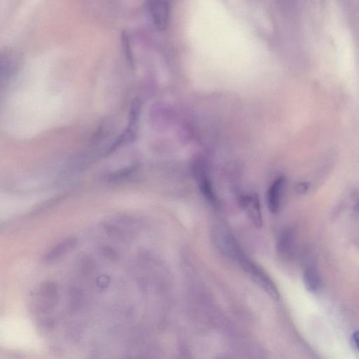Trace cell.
<instances>
[{
  "label": "cell",
  "instance_id": "obj_1",
  "mask_svg": "<svg viewBox=\"0 0 359 359\" xmlns=\"http://www.w3.org/2000/svg\"><path fill=\"white\" fill-rule=\"evenodd\" d=\"M234 260L238 262L244 271L249 275L250 278L256 284L259 285L271 298L279 299V290L272 279L264 269L244 254L242 250L241 249L237 252Z\"/></svg>",
  "mask_w": 359,
  "mask_h": 359
},
{
  "label": "cell",
  "instance_id": "obj_2",
  "mask_svg": "<svg viewBox=\"0 0 359 359\" xmlns=\"http://www.w3.org/2000/svg\"><path fill=\"white\" fill-rule=\"evenodd\" d=\"M148 10L152 20L157 29H166L170 17L168 0H147Z\"/></svg>",
  "mask_w": 359,
  "mask_h": 359
},
{
  "label": "cell",
  "instance_id": "obj_3",
  "mask_svg": "<svg viewBox=\"0 0 359 359\" xmlns=\"http://www.w3.org/2000/svg\"><path fill=\"white\" fill-rule=\"evenodd\" d=\"M241 204L246 208L254 225L258 228L262 227L263 220L258 196L254 193L243 197L241 199Z\"/></svg>",
  "mask_w": 359,
  "mask_h": 359
},
{
  "label": "cell",
  "instance_id": "obj_4",
  "mask_svg": "<svg viewBox=\"0 0 359 359\" xmlns=\"http://www.w3.org/2000/svg\"><path fill=\"white\" fill-rule=\"evenodd\" d=\"M39 295L40 298L39 309L43 312L51 310L58 302V287L54 283H47L41 286Z\"/></svg>",
  "mask_w": 359,
  "mask_h": 359
},
{
  "label": "cell",
  "instance_id": "obj_5",
  "mask_svg": "<svg viewBox=\"0 0 359 359\" xmlns=\"http://www.w3.org/2000/svg\"><path fill=\"white\" fill-rule=\"evenodd\" d=\"M285 178L280 177L273 181L267 193V205L271 214H277L280 208L281 200L284 189Z\"/></svg>",
  "mask_w": 359,
  "mask_h": 359
},
{
  "label": "cell",
  "instance_id": "obj_6",
  "mask_svg": "<svg viewBox=\"0 0 359 359\" xmlns=\"http://www.w3.org/2000/svg\"><path fill=\"white\" fill-rule=\"evenodd\" d=\"M77 239L75 237H69L57 244L52 249L49 250L44 258L46 263H52L62 257L68 252L73 250L77 245Z\"/></svg>",
  "mask_w": 359,
  "mask_h": 359
},
{
  "label": "cell",
  "instance_id": "obj_7",
  "mask_svg": "<svg viewBox=\"0 0 359 359\" xmlns=\"http://www.w3.org/2000/svg\"><path fill=\"white\" fill-rule=\"evenodd\" d=\"M303 282L306 289L310 292H316L320 289L322 281L318 269L314 265H309L304 271Z\"/></svg>",
  "mask_w": 359,
  "mask_h": 359
},
{
  "label": "cell",
  "instance_id": "obj_8",
  "mask_svg": "<svg viewBox=\"0 0 359 359\" xmlns=\"http://www.w3.org/2000/svg\"><path fill=\"white\" fill-rule=\"evenodd\" d=\"M198 178L199 187H200L201 193L210 202L215 204L216 201V196L214 195L212 185L207 178L206 174L204 173H201L200 175H199Z\"/></svg>",
  "mask_w": 359,
  "mask_h": 359
},
{
  "label": "cell",
  "instance_id": "obj_9",
  "mask_svg": "<svg viewBox=\"0 0 359 359\" xmlns=\"http://www.w3.org/2000/svg\"><path fill=\"white\" fill-rule=\"evenodd\" d=\"M293 234L291 231H287L282 235V238L279 241V248H280L281 251L284 254H289L290 250L292 248V244H293L294 238Z\"/></svg>",
  "mask_w": 359,
  "mask_h": 359
},
{
  "label": "cell",
  "instance_id": "obj_10",
  "mask_svg": "<svg viewBox=\"0 0 359 359\" xmlns=\"http://www.w3.org/2000/svg\"><path fill=\"white\" fill-rule=\"evenodd\" d=\"M104 229L108 235L113 238L119 239V240H123L126 239L127 235L123 233L122 229H119L118 227H116L115 225H110V224H106L104 225Z\"/></svg>",
  "mask_w": 359,
  "mask_h": 359
},
{
  "label": "cell",
  "instance_id": "obj_11",
  "mask_svg": "<svg viewBox=\"0 0 359 359\" xmlns=\"http://www.w3.org/2000/svg\"><path fill=\"white\" fill-rule=\"evenodd\" d=\"M102 254L105 258L110 260H117L118 259L119 256L117 252L114 248H112L110 246H103L102 248Z\"/></svg>",
  "mask_w": 359,
  "mask_h": 359
},
{
  "label": "cell",
  "instance_id": "obj_12",
  "mask_svg": "<svg viewBox=\"0 0 359 359\" xmlns=\"http://www.w3.org/2000/svg\"><path fill=\"white\" fill-rule=\"evenodd\" d=\"M82 266L83 269H85V270H88V271L90 270H94L95 263L94 261H93V260L89 259V258H88V259L83 260Z\"/></svg>",
  "mask_w": 359,
  "mask_h": 359
},
{
  "label": "cell",
  "instance_id": "obj_13",
  "mask_svg": "<svg viewBox=\"0 0 359 359\" xmlns=\"http://www.w3.org/2000/svg\"><path fill=\"white\" fill-rule=\"evenodd\" d=\"M309 189V185L306 182H301L296 186V191L299 194H305Z\"/></svg>",
  "mask_w": 359,
  "mask_h": 359
},
{
  "label": "cell",
  "instance_id": "obj_14",
  "mask_svg": "<svg viewBox=\"0 0 359 359\" xmlns=\"http://www.w3.org/2000/svg\"><path fill=\"white\" fill-rule=\"evenodd\" d=\"M109 282L108 277L105 276L100 277L99 279H98V285L100 287H105L108 286V283Z\"/></svg>",
  "mask_w": 359,
  "mask_h": 359
},
{
  "label": "cell",
  "instance_id": "obj_15",
  "mask_svg": "<svg viewBox=\"0 0 359 359\" xmlns=\"http://www.w3.org/2000/svg\"><path fill=\"white\" fill-rule=\"evenodd\" d=\"M352 339L355 346L359 350V331H356L353 333Z\"/></svg>",
  "mask_w": 359,
  "mask_h": 359
},
{
  "label": "cell",
  "instance_id": "obj_16",
  "mask_svg": "<svg viewBox=\"0 0 359 359\" xmlns=\"http://www.w3.org/2000/svg\"><path fill=\"white\" fill-rule=\"evenodd\" d=\"M356 212L359 214V202L356 206Z\"/></svg>",
  "mask_w": 359,
  "mask_h": 359
}]
</instances>
